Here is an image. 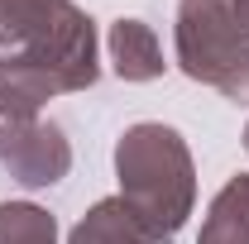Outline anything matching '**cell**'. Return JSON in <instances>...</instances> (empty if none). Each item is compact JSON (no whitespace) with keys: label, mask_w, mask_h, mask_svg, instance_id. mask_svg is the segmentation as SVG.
<instances>
[{"label":"cell","mask_w":249,"mask_h":244,"mask_svg":"<svg viewBox=\"0 0 249 244\" xmlns=\"http://www.w3.org/2000/svg\"><path fill=\"white\" fill-rule=\"evenodd\" d=\"M120 201L139 215L154 244H173L196 206V168L187 139L163 120L129 124L115 144Z\"/></svg>","instance_id":"6da1fadb"},{"label":"cell","mask_w":249,"mask_h":244,"mask_svg":"<svg viewBox=\"0 0 249 244\" xmlns=\"http://www.w3.org/2000/svg\"><path fill=\"white\" fill-rule=\"evenodd\" d=\"M96 19L67 0L58 19L34 38L29 48L0 58V115L5 120H29L43 110V101L67 91H87L101 77L96 58Z\"/></svg>","instance_id":"7a4b0ae2"},{"label":"cell","mask_w":249,"mask_h":244,"mask_svg":"<svg viewBox=\"0 0 249 244\" xmlns=\"http://www.w3.org/2000/svg\"><path fill=\"white\" fill-rule=\"evenodd\" d=\"M173 48L192 82L216 87L235 105H249V43L235 29L230 0H178Z\"/></svg>","instance_id":"3957f363"},{"label":"cell","mask_w":249,"mask_h":244,"mask_svg":"<svg viewBox=\"0 0 249 244\" xmlns=\"http://www.w3.org/2000/svg\"><path fill=\"white\" fill-rule=\"evenodd\" d=\"M0 168L19 187H58L72 173V144L53 120H5L0 115Z\"/></svg>","instance_id":"277c9868"},{"label":"cell","mask_w":249,"mask_h":244,"mask_svg":"<svg viewBox=\"0 0 249 244\" xmlns=\"http://www.w3.org/2000/svg\"><path fill=\"white\" fill-rule=\"evenodd\" d=\"M106 48H110V67L120 82H158L163 77V43L144 19H115L106 34Z\"/></svg>","instance_id":"5b68a950"},{"label":"cell","mask_w":249,"mask_h":244,"mask_svg":"<svg viewBox=\"0 0 249 244\" xmlns=\"http://www.w3.org/2000/svg\"><path fill=\"white\" fill-rule=\"evenodd\" d=\"M196 244H249V173H235L211 196Z\"/></svg>","instance_id":"8992f818"},{"label":"cell","mask_w":249,"mask_h":244,"mask_svg":"<svg viewBox=\"0 0 249 244\" xmlns=\"http://www.w3.org/2000/svg\"><path fill=\"white\" fill-rule=\"evenodd\" d=\"M67 244H154V235L139 225V215L129 211L120 196H106L72 225Z\"/></svg>","instance_id":"52a82bcc"},{"label":"cell","mask_w":249,"mask_h":244,"mask_svg":"<svg viewBox=\"0 0 249 244\" xmlns=\"http://www.w3.org/2000/svg\"><path fill=\"white\" fill-rule=\"evenodd\" d=\"M67 10V0H0V58L29 48Z\"/></svg>","instance_id":"ba28073f"},{"label":"cell","mask_w":249,"mask_h":244,"mask_svg":"<svg viewBox=\"0 0 249 244\" xmlns=\"http://www.w3.org/2000/svg\"><path fill=\"white\" fill-rule=\"evenodd\" d=\"M0 244H58V220L34 201H0Z\"/></svg>","instance_id":"9c48e42d"},{"label":"cell","mask_w":249,"mask_h":244,"mask_svg":"<svg viewBox=\"0 0 249 244\" xmlns=\"http://www.w3.org/2000/svg\"><path fill=\"white\" fill-rule=\"evenodd\" d=\"M230 15H235V29H240V38L249 43V0H230Z\"/></svg>","instance_id":"30bf717a"},{"label":"cell","mask_w":249,"mask_h":244,"mask_svg":"<svg viewBox=\"0 0 249 244\" xmlns=\"http://www.w3.org/2000/svg\"><path fill=\"white\" fill-rule=\"evenodd\" d=\"M245 153H249V120H245Z\"/></svg>","instance_id":"8fae6325"}]
</instances>
